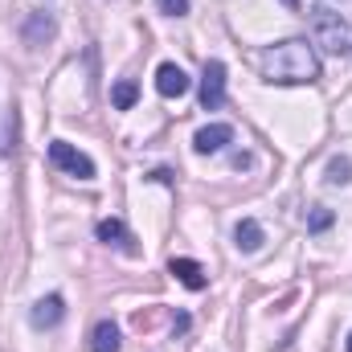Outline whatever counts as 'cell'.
Instances as JSON below:
<instances>
[{
  "label": "cell",
  "instance_id": "obj_1",
  "mask_svg": "<svg viewBox=\"0 0 352 352\" xmlns=\"http://www.w3.org/2000/svg\"><path fill=\"white\" fill-rule=\"evenodd\" d=\"M258 66H263V78L274 82V87H299V82H316L320 78V58H316V50L303 37L270 45Z\"/></svg>",
  "mask_w": 352,
  "mask_h": 352
},
{
  "label": "cell",
  "instance_id": "obj_2",
  "mask_svg": "<svg viewBox=\"0 0 352 352\" xmlns=\"http://www.w3.org/2000/svg\"><path fill=\"white\" fill-rule=\"evenodd\" d=\"M311 45H320L328 58H349L352 54V25L328 4H316L311 12Z\"/></svg>",
  "mask_w": 352,
  "mask_h": 352
},
{
  "label": "cell",
  "instance_id": "obj_3",
  "mask_svg": "<svg viewBox=\"0 0 352 352\" xmlns=\"http://www.w3.org/2000/svg\"><path fill=\"white\" fill-rule=\"evenodd\" d=\"M50 164L54 168H62V173L78 176V180H94V160L82 156L74 144H66V140H54L50 144Z\"/></svg>",
  "mask_w": 352,
  "mask_h": 352
},
{
  "label": "cell",
  "instance_id": "obj_4",
  "mask_svg": "<svg viewBox=\"0 0 352 352\" xmlns=\"http://www.w3.org/2000/svg\"><path fill=\"white\" fill-rule=\"evenodd\" d=\"M226 102V62H205V74H201V107L205 111H217Z\"/></svg>",
  "mask_w": 352,
  "mask_h": 352
},
{
  "label": "cell",
  "instance_id": "obj_5",
  "mask_svg": "<svg viewBox=\"0 0 352 352\" xmlns=\"http://www.w3.org/2000/svg\"><path fill=\"white\" fill-rule=\"evenodd\" d=\"M94 234H98V242H107V246H119L123 254H140V246H135L131 230H127L119 217H102V221L94 226Z\"/></svg>",
  "mask_w": 352,
  "mask_h": 352
},
{
  "label": "cell",
  "instance_id": "obj_6",
  "mask_svg": "<svg viewBox=\"0 0 352 352\" xmlns=\"http://www.w3.org/2000/svg\"><path fill=\"white\" fill-rule=\"evenodd\" d=\"M226 144H234V127H230V123H209V127H201V131L192 135V148H197L201 156H213V152H221Z\"/></svg>",
  "mask_w": 352,
  "mask_h": 352
},
{
  "label": "cell",
  "instance_id": "obj_7",
  "mask_svg": "<svg viewBox=\"0 0 352 352\" xmlns=\"http://www.w3.org/2000/svg\"><path fill=\"white\" fill-rule=\"evenodd\" d=\"M54 33H58V21H54L50 12H29L25 29H21V37H25V45H29V50H37V45H45V41H54Z\"/></svg>",
  "mask_w": 352,
  "mask_h": 352
},
{
  "label": "cell",
  "instance_id": "obj_8",
  "mask_svg": "<svg viewBox=\"0 0 352 352\" xmlns=\"http://www.w3.org/2000/svg\"><path fill=\"white\" fill-rule=\"evenodd\" d=\"M29 320H33V328H58V324L66 320V299H62V295H45V299H37L33 311H29Z\"/></svg>",
  "mask_w": 352,
  "mask_h": 352
},
{
  "label": "cell",
  "instance_id": "obj_9",
  "mask_svg": "<svg viewBox=\"0 0 352 352\" xmlns=\"http://www.w3.org/2000/svg\"><path fill=\"white\" fill-rule=\"evenodd\" d=\"M156 90H160L164 98H180V94H188V74H184L176 62H164V66L156 70Z\"/></svg>",
  "mask_w": 352,
  "mask_h": 352
},
{
  "label": "cell",
  "instance_id": "obj_10",
  "mask_svg": "<svg viewBox=\"0 0 352 352\" xmlns=\"http://www.w3.org/2000/svg\"><path fill=\"white\" fill-rule=\"evenodd\" d=\"M168 274H173L176 283H184L188 291H205V283H209L205 278V266L197 263V258H173L168 263Z\"/></svg>",
  "mask_w": 352,
  "mask_h": 352
},
{
  "label": "cell",
  "instance_id": "obj_11",
  "mask_svg": "<svg viewBox=\"0 0 352 352\" xmlns=\"http://www.w3.org/2000/svg\"><path fill=\"white\" fill-rule=\"evenodd\" d=\"M263 242H266V234H263V226H258L254 217H242V221L234 226V246H238V250L254 254V250H258Z\"/></svg>",
  "mask_w": 352,
  "mask_h": 352
},
{
  "label": "cell",
  "instance_id": "obj_12",
  "mask_svg": "<svg viewBox=\"0 0 352 352\" xmlns=\"http://www.w3.org/2000/svg\"><path fill=\"white\" fill-rule=\"evenodd\" d=\"M90 349L94 352H119V328H115L111 320H102V324L94 328V336H90Z\"/></svg>",
  "mask_w": 352,
  "mask_h": 352
},
{
  "label": "cell",
  "instance_id": "obj_13",
  "mask_svg": "<svg viewBox=\"0 0 352 352\" xmlns=\"http://www.w3.org/2000/svg\"><path fill=\"white\" fill-rule=\"evenodd\" d=\"M135 98H140V87H135L131 78H123V82H115V87H111V102H115V111H131V107H135Z\"/></svg>",
  "mask_w": 352,
  "mask_h": 352
},
{
  "label": "cell",
  "instance_id": "obj_14",
  "mask_svg": "<svg viewBox=\"0 0 352 352\" xmlns=\"http://www.w3.org/2000/svg\"><path fill=\"white\" fill-rule=\"evenodd\" d=\"M352 180V160L349 156H332L328 160V184H349Z\"/></svg>",
  "mask_w": 352,
  "mask_h": 352
},
{
  "label": "cell",
  "instance_id": "obj_15",
  "mask_svg": "<svg viewBox=\"0 0 352 352\" xmlns=\"http://www.w3.org/2000/svg\"><path fill=\"white\" fill-rule=\"evenodd\" d=\"M332 221H336V217H332V209H324V205H316V209L307 213V230H311V234H320V230H328Z\"/></svg>",
  "mask_w": 352,
  "mask_h": 352
},
{
  "label": "cell",
  "instance_id": "obj_16",
  "mask_svg": "<svg viewBox=\"0 0 352 352\" xmlns=\"http://www.w3.org/2000/svg\"><path fill=\"white\" fill-rule=\"evenodd\" d=\"M156 4H160L164 16H184L188 12V0H156Z\"/></svg>",
  "mask_w": 352,
  "mask_h": 352
},
{
  "label": "cell",
  "instance_id": "obj_17",
  "mask_svg": "<svg viewBox=\"0 0 352 352\" xmlns=\"http://www.w3.org/2000/svg\"><path fill=\"white\" fill-rule=\"evenodd\" d=\"M283 4H287V8H299V0H283Z\"/></svg>",
  "mask_w": 352,
  "mask_h": 352
},
{
  "label": "cell",
  "instance_id": "obj_18",
  "mask_svg": "<svg viewBox=\"0 0 352 352\" xmlns=\"http://www.w3.org/2000/svg\"><path fill=\"white\" fill-rule=\"evenodd\" d=\"M349 352H352V336H349Z\"/></svg>",
  "mask_w": 352,
  "mask_h": 352
}]
</instances>
